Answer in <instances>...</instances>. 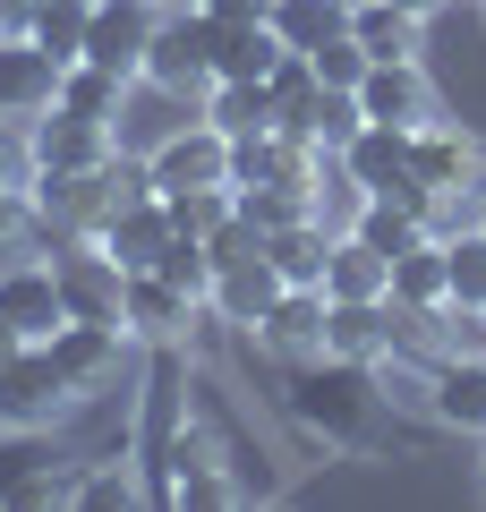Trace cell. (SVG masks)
I'll use <instances>...</instances> for the list:
<instances>
[{"mask_svg": "<svg viewBox=\"0 0 486 512\" xmlns=\"http://www.w3.org/2000/svg\"><path fill=\"white\" fill-rule=\"evenodd\" d=\"M214 43H222V26L205 18L197 0H180V9H162L137 77L154 94H171V103H205V86H214Z\"/></svg>", "mask_w": 486, "mask_h": 512, "instance_id": "cell-3", "label": "cell"}, {"mask_svg": "<svg viewBox=\"0 0 486 512\" xmlns=\"http://www.w3.org/2000/svg\"><path fill=\"white\" fill-rule=\"evenodd\" d=\"M401 9H410V18H435V9H444V0H401Z\"/></svg>", "mask_w": 486, "mask_h": 512, "instance_id": "cell-42", "label": "cell"}, {"mask_svg": "<svg viewBox=\"0 0 486 512\" xmlns=\"http://www.w3.org/2000/svg\"><path fill=\"white\" fill-rule=\"evenodd\" d=\"M478 470H486V461H478Z\"/></svg>", "mask_w": 486, "mask_h": 512, "instance_id": "cell-45", "label": "cell"}, {"mask_svg": "<svg viewBox=\"0 0 486 512\" xmlns=\"http://www.w3.org/2000/svg\"><path fill=\"white\" fill-rule=\"evenodd\" d=\"M9 188H35V137H26V120H0V197Z\"/></svg>", "mask_w": 486, "mask_h": 512, "instance_id": "cell-38", "label": "cell"}, {"mask_svg": "<svg viewBox=\"0 0 486 512\" xmlns=\"http://www.w3.org/2000/svg\"><path fill=\"white\" fill-rule=\"evenodd\" d=\"M180 436H188V342H145V402H137V436H128V461L145 470V504H154Z\"/></svg>", "mask_w": 486, "mask_h": 512, "instance_id": "cell-2", "label": "cell"}, {"mask_svg": "<svg viewBox=\"0 0 486 512\" xmlns=\"http://www.w3.org/2000/svg\"><path fill=\"white\" fill-rule=\"evenodd\" d=\"M427 419H444V427H469V436H486V359H435V384H427Z\"/></svg>", "mask_w": 486, "mask_h": 512, "instance_id": "cell-21", "label": "cell"}, {"mask_svg": "<svg viewBox=\"0 0 486 512\" xmlns=\"http://www.w3.org/2000/svg\"><path fill=\"white\" fill-rule=\"evenodd\" d=\"M418 35H427V18H410L401 0H350V43L367 60H418Z\"/></svg>", "mask_w": 486, "mask_h": 512, "instance_id": "cell-22", "label": "cell"}, {"mask_svg": "<svg viewBox=\"0 0 486 512\" xmlns=\"http://www.w3.org/2000/svg\"><path fill=\"white\" fill-rule=\"evenodd\" d=\"M145 180H154V197L162 188H222L231 180V137L197 111V120H180L154 154H145Z\"/></svg>", "mask_w": 486, "mask_h": 512, "instance_id": "cell-6", "label": "cell"}, {"mask_svg": "<svg viewBox=\"0 0 486 512\" xmlns=\"http://www.w3.org/2000/svg\"><path fill=\"white\" fill-rule=\"evenodd\" d=\"M197 111L222 128V137H256V128H282V120H273V94H265V77H214Z\"/></svg>", "mask_w": 486, "mask_h": 512, "instance_id": "cell-23", "label": "cell"}, {"mask_svg": "<svg viewBox=\"0 0 486 512\" xmlns=\"http://www.w3.org/2000/svg\"><path fill=\"white\" fill-rule=\"evenodd\" d=\"M393 291V265H384L367 239H333V256H324V299H384Z\"/></svg>", "mask_w": 486, "mask_h": 512, "instance_id": "cell-25", "label": "cell"}, {"mask_svg": "<svg viewBox=\"0 0 486 512\" xmlns=\"http://www.w3.org/2000/svg\"><path fill=\"white\" fill-rule=\"evenodd\" d=\"M171 214H162V197H137V205H120V214L94 231V248L120 265V274H145V265H162V248H171Z\"/></svg>", "mask_w": 486, "mask_h": 512, "instance_id": "cell-19", "label": "cell"}, {"mask_svg": "<svg viewBox=\"0 0 486 512\" xmlns=\"http://www.w3.org/2000/svg\"><path fill=\"white\" fill-rule=\"evenodd\" d=\"M350 103H359V120H384V128L444 120V94H435V77L418 69V60H367V77L350 86Z\"/></svg>", "mask_w": 486, "mask_h": 512, "instance_id": "cell-5", "label": "cell"}, {"mask_svg": "<svg viewBox=\"0 0 486 512\" xmlns=\"http://www.w3.org/2000/svg\"><path fill=\"white\" fill-rule=\"evenodd\" d=\"M265 94H273V120H282L290 137H307V111L324 103V77H316V60H307V52H282V60H273V77H265Z\"/></svg>", "mask_w": 486, "mask_h": 512, "instance_id": "cell-29", "label": "cell"}, {"mask_svg": "<svg viewBox=\"0 0 486 512\" xmlns=\"http://www.w3.org/2000/svg\"><path fill=\"white\" fill-rule=\"evenodd\" d=\"M60 111H77V120H120V103H128V77L120 69H103V60H69L60 69V94H52Z\"/></svg>", "mask_w": 486, "mask_h": 512, "instance_id": "cell-26", "label": "cell"}, {"mask_svg": "<svg viewBox=\"0 0 486 512\" xmlns=\"http://www.w3.org/2000/svg\"><path fill=\"white\" fill-rule=\"evenodd\" d=\"M197 308L205 299L197 291H180L171 274H120V325H128V342H188V325H197Z\"/></svg>", "mask_w": 486, "mask_h": 512, "instance_id": "cell-8", "label": "cell"}, {"mask_svg": "<svg viewBox=\"0 0 486 512\" xmlns=\"http://www.w3.org/2000/svg\"><path fill=\"white\" fill-rule=\"evenodd\" d=\"M18 359V325H9V316H0V367Z\"/></svg>", "mask_w": 486, "mask_h": 512, "instance_id": "cell-41", "label": "cell"}, {"mask_svg": "<svg viewBox=\"0 0 486 512\" xmlns=\"http://www.w3.org/2000/svg\"><path fill=\"white\" fill-rule=\"evenodd\" d=\"M282 410L299 419L307 444H324V453H376L384 384H376V367H350V359H290Z\"/></svg>", "mask_w": 486, "mask_h": 512, "instance_id": "cell-1", "label": "cell"}, {"mask_svg": "<svg viewBox=\"0 0 486 512\" xmlns=\"http://www.w3.org/2000/svg\"><path fill=\"white\" fill-rule=\"evenodd\" d=\"M401 350V308L393 299H324V359L376 367Z\"/></svg>", "mask_w": 486, "mask_h": 512, "instance_id": "cell-9", "label": "cell"}, {"mask_svg": "<svg viewBox=\"0 0 486 512\" xmlns=\"http://www.w3.org/2000/svg\"><path fill=\"white\" fill-rule=\"evenodd\" d=\"M69 504H86V512H128V504H145V470H137V461L77 470V478H69Z\"/></svg>", "mask_w": 486, "mask_h": 512, "instance_id": "cell-31", "label": "cell"}, {"mask_svg": "<svg viewBox=\"0 0 486 512\" xmlns=\"http://www.w3.org/2000/svg\"><path fill=\"white\" fill-rule=\"evenodd\" d=\"M197 9H205L214 26H265V18H273V0H197Z\"/></svg>", "mask_w": 486, "mask_h": 512, "instance_id": "cell-40", "label": "cell"}, {"mask_svg": "<svg viewBox=\"0 0 486 512\" xmlns=\"http://www.w3.org/2000/svg\"><path fill=\"white\" fill-rule=\"evenodd\" d=\"M273 35H282V52H316V43L350 35V0H273Z\"/></svg>", "mask_w": 486, "mask_h": 512, "instance_id": "cell-28", "label": "cell"}, {"mask_svg": "<svg viewBox=\"0 0 486 512\" xmlns=\"http://www.w3.org/2000/svg\"><path fill=\"white\" fill-rule=\"evenodd\" d=\"M86 402L69 376H60V359H52V342H18V359L0 367V427H60L69 410Z\"/></svg>", "mask_w": 486, "mask_h": 512, "instance_id": "cell-4", "label": "cell"}, {"mask_svg": "<svg viewBox=\"0 0 486 512\" xmlns=\"http://www.w3.org/2000/svg\"><path fill=\"white\" fill-rule=\"evenodd\" d=\"M26 137H35V171H94L111 163V120H77V111H35L26 120Z\"/></svg>", "mask_w": 486, "mask_h": 512, "instance_id": "cell-16", "label": "cell"}, {"mask_svg": "<svg viewBox=\"0 0 486 512\" xmlns=\"http://www.w3.org/2000/svg\"><path fill=\"white\" fill-rule=\"evenodd\" d=\"M0 316L18 325V342H52L69 325V299H60V265L52 256H9L0 265Z\"/></svg>", "mask_w": 486, "mask_h": 512, "instance_id": "cell-7", "label": "cell"}, {"mask_svg": "<svg viewBox=\"0 0 486 512\" xmlns=\"http://www.w3.org/2000/svg\"><path fill=\"white\" fill-rule=\"evenodd\" d=\"M307 60H316V77H324V86H359V77H367V52H359V43H350V35H333V43H316V52H307Z\"/></svg>", "mask_w": 486, "mask_h": 512, "instance_id": "cell-39", "label": "cell"}, {"mask_svg": "<svg viewBox=\"0 0 486 512\" xmlns=\"http://www.w3.org/2000/svg\"><path fill=\"white\" fill-rule=\"evenodd\" d=\"M60 69H69V60H52L26 26H0V120H35V111H52Z\"/></svg>", "mask_w": 486, "mask_h": 512, "instance_id": "cell-10", "label": "cell"}, {"mask_svg": "<svg viewBox=\"0 0 486 512\" xmlns=\"http://www.w3.org/2000/svg\"><path fill=\"white\" fill-rule=\"evenodd\" d=\"M162 214H171V231H188V239H214L222 222L239 214V197H231V180H222V188H162Z\"/></svg>", "mask_w": 486, "mask_h": 512, "instance_id": "cell-33", "label": "cell"}, {"mask_svg": "<svg viewBox=\"0 0 486 512\" xmlns=\"http://www.w3.org/2000/svg\"><path fill=\"white\" fill-rule=\"evenodd\" d=\"M256 350H273V359H324V291L316 282H282V299L256 316Z\"/></svg>", "mask_w": 486, "mask_h": 512, "instance_id": "cell-15", "label": "cell"}, {"mask_svg": "<svg viewBox=\"0 0 486 512\" xmlns=\"http://www.w3.org/2000/svg\"><path fill=\"white\" fill-rule=\"evenodd\" d=\"M410 180L418 188H486V146L461 120H427V128H410Z\"/></svg>", "mask_w": 486, "mask_h": 512, "instance_id": "cell-12", "label": "cell"}, {"mask_svg": "<svg viewBox=\"0 0 486 512\" xmlns=\"http://www.w3.org/2000/svg\"><path fill=\"white\" fill-rule=\"evenodd\" d=\"M273 299H282V274H273L265 248L231 256V265H214V282H205V308H214L222 325H239V333H256V316H265Z\"/></svg>", "mask_w": 486, "mask_h": 512, "instance_id": "cell-14", "label": "cell"}, {"mask_svg": "<svg viewBox=\"0 0 486 512\" xmlns=\"http://www.w3.org/2000/svg\"><path fill=\"white\" fill-rule=\"evenodd\" d=\"M350 239H367V248L393 265L401 248H418V239H427V222H418V205H401V197H367L359 214H350Z\"/></svg>", "mask_w": 486, "mask_h": 512, "instance_id": "cell-30", "label": "cell"}, {"mask_svg": "<svg viewBox=\"0 0 486 512\" xmlns=\"http://www.w3.org/2000/svg\"><path fill=\"white\" fill-rule=\"evenodd\" d=\"M154 26H162L154 0H94V18H86V52H77V60H103V69L137 77V69H145V43H154Z\"/></svg>", "mask_w": 486, "mask_h": 512, "instance_id": "cell-13", "label": "cell"}, {"mask_svg": "<svg viewBox=\"0 0 486 512\" xmlns=\"http://www.w3.org/2000/svg\"><path fill=\"white\" fill-rule=\"evenodd\" d=\"M342 171L367 197H401V205L427 197V188L410 180V128H384V120H359V137L342 146Z\"/></svg>", "mask_w": 486, "mask_h": 512, "instance_id": "cell-11", "label": "cell"}, {"mask_svg": "<svg viewBox=\"0 0 486 512\" xmlns=\"http://www.w3.org/2000/svg\"><path fill=\"white\" fill-rule=\"evenodd\" d=\"M52 265H60V299H69V316H86V325H120V265H111L94 239H77V248L52 256Z\"/></svg>", "mask_w": 486, "mask_h": 512, "instance_id": "cell-18", "label": "cell"}, {"mask_svg": "<svg viewBox=\"0 0 486 512\" xmlns=\"http://www.w3.org/2000/svg\"><path fill=\"white\" fill-rule=\"evenodd\" d=\"M69 478L35 444V427H0V504H69Z\"/></svg>", "mask_w": 486, "mask_h": 512, "instance_id": "cell-17", "label": "cell"}, {"mask_svg": "<svg viewBox=\"0 0 486 512\" xmlns=\"http://www.w3.org/2000/svg\"><path fill=\"white\" fill-rule=\"evenodd\" d=\"M86 18H94V0H35V9H26V35L52 60H77L86 52Z\"/></svg>", "mask_w": 486, "mask_h": 512, "instance_id": "cell-32", "label": "cell"}, {"mask_svg": "<svg viewBox=\"0 0 486 512\" xmlns=\"http://www.w3.org/2000/svg\"><path fill=\"white\" fill-rule=\"evenodd\" d=\"M273 60H282L273 26H222V43H214V77H273Z\"/></svg>", "mask_w": 486, "mask_h": 512, "instance_id": "cell-34", "label": "cell"}, {"mask_svg": "<svg viewBox=\"0 0 486 512\" xmlns=\"http://www.w3.org/2000/svg\"><path fill=\"white\" fill-rule=\"evenodd\" d=\"M43 231H52V222H43L35 188H9V197H0V265H9V256H43Z\"/></svg>", "mask_w": 486, "mask_h": 512, "instance_id": "cell-36", "label": "cell"}, {"mask_svg": "<svg viewBox=\"0 0 486 512\" xmlns=\"http://www.w3.org/2000/svg\"><path fill=\"white\" fill-rule=\"evenodd\" d=\"M444 291L461 299V308H486V231L444 239Z\"/></svg>", "mask_w": 486, "mask_h": 512, "instance_id": "cell-35", "label": "cell"}, {"mask_svg": "<svg viewBox=\"0 0 486 512\" xmlns=\"http://www.w3.org/2000/svg\"><path fill=\"white\" fill-rule=\"evenodd\" d=\"M333 239H342V231H324V222L307 214V222L265 231V256H273V274H282V282H316V291H324V256H333Z\"/></svg>", "mask_w": 486, "mask_h": 512, "instance_id": "cell-24", "label": "cell"}, {"mask_svg": "<svg viewBox=\"0 0 486 512\" xmlns=\"http://www.w3.org/2000/svg\"><path fill=\"white\" fill-rule=\"evenodd\" d=\"M154 9H180V0H154Z\"/></svg>", "mask_w": 486, "mask_h": 512, "instance_id": "cell-44", "label": "cell"}, {"mask_svg": "<svg viewBox=\"0 0 486 512\" xmlns=\"http://www.w3.org/2000/svg\"><path fill=\"white\" fill-rule=\"evenodd\" d=\"M384 299H393V308H410V316H435V308H444V248H435V239H418V248H401L393 256V291H384Z\"/></svg>", "mask_w": 486, "mask_h": 512, "instance_id": "cell-27", "label": "cell"}, {"mask_svg": "<svg viewBox=\"0 0 486 512\" xmlns=\"http://www.w3.org/2000/svg\"><path fill=\"white\" fill-rule=\"evenodd\" d=\"M478 231H486V188H478Z\"/></svg>", "mask_w": 486, "mask_h": 512, "instance_id": "cell-43", "label": "cell"}, {"mask_svg": "<svg viewBox=\"0 0 486 512\" xmlns=\"http://www.w3.org/2000/svg\"><path fill=\"white\" fill-rule=\"evenodd\" d=\"M120 350H128V333L120 325H86V316H69V325L52 333V359H60V376H69L77 393H103L111 367H120Z\"/></svg>", "mask_w": 486, "mask_h": 512, "instance_id": "cell-20", "label": "cell"}, {"mask_svg": "<svg viewBox=\"0 0 486 512\" xmlns=\"http://www.w3.org/2000/svg\"><path fill=\"white\" fill-rule=\"evenodd\" d=\"M239 222L248 231H282V222H307V188H231Z\"/></svg>", "mask_w": 486, "mask_h": 512, "instance_id": "cell-37", "label": "cell"}]
</instances>
